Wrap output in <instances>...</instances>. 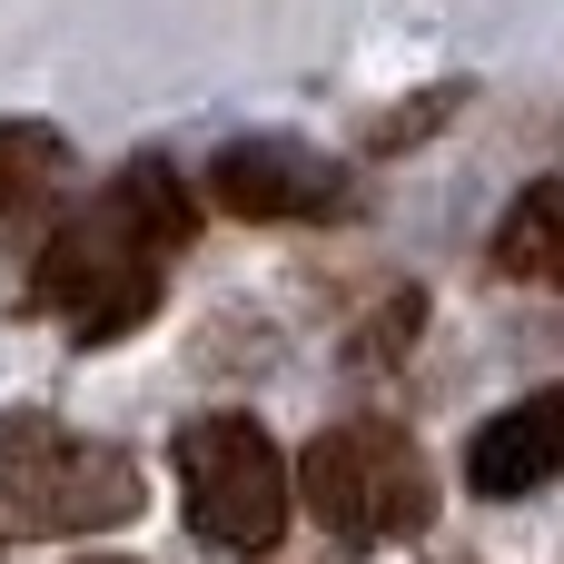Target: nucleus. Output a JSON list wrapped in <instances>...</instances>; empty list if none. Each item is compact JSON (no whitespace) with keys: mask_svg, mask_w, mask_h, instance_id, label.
I'll use <instances>...</instances> for the list:
<instances>
[{"mask_svg":"<svg viewBox=\"0 0 564 564\" xmlns=\"http://www.w3.org/2000/svg\"><path fill=\"white\" fill-rule=\"evenodd\" d=\"M555 476H564V387L516 397V406L486 416V436L466 446V486H476L486 506H516V496H535V486H555Z\"/></svg>","mask_w":564,"mask_h":564,"instance_id":"423d86ee","label":"nucleus"},{"mask_svg":"<svg viewBox=\"0 0 564 564\" xmlns=\"http://www.w3.org/2000/svg\"><path fill=\"white\" fill-rule=\"evenodd\" d=\"M188 228H198L188 178L169 159H129L79 218L50 228V248L30 268V307L59 317L79 347H119L169 297V258L188 248Z\"/></svg>","mask_w":564,"mask_h":564,"instance_id":"f257e3e1","label":"nucleus"},{"mask_svg":"<svg viewBox=\"0 0 564 564\" xmlns=\"http://www.w3.org/2000/svg\"><path fill=\"white\" fill-rule=\"evenodd\" d=\"M496 268L525 278V288H564V178H535L506 228H496Z\"/></svg>","mask_w":564,"mask_h":564,"instance_id":"0eeeda50","label":"nucleus"},{"mask_svg":"<svg viewBox=\"0 0 564 564\" xmlns=\"http://www.w3.org/2000/svg\"><path fill=\"white\" fill-rule=\"evenodd\" d=\"M139 496V456L109 436H79L59 416H0V535H99L129 525Z\"/></svg>","mask_w":564,"mask_h":564,"instance_id":"f03ea898","label":"nucleus"},{"mask_svg":"<svg viewBox=\"0 0 564 564\" xmlns=\"http://www.w3.org/2000/svg\"><path fill=\"white\" fill-rule=\"evenodd\" d=\"M208 198L228 218H337L357 188L327 149H297V139H238L208 159Z\"/></svg>","mask_w":564,"mask_h":564,"instance_id":"39448f33","label":"nucleus"},{"mask_svg":"<svg viewBox=\"0 0 564 564\" xmlns=\"http://www.w3.org/2000/svg\"><path fill=\"white\" fill-rule=\"evenodd\" d=\"M297 496H307V516H317L327 535L387 545V535H416V525L436 516V466L416 456L406 426L347 416V426H327V436L297 456Z\"/></svg>","mask_w":564,"mask_h":564,"instance_id":"7ed1b4c3","label":"nucleus"},{"mask_svg":"<svg viewBox=\"0 0 564 564\" xmlns=\"http://www.w3.org/2000/svg\"><path fill=\"white\" fill-rule=\"evenodd\" d=\"M89 564H129V555H89Z\"/></svg>","mask_w":564,"mask_h":564,"instance_id":"1a4fd4ad","label":"nucleus"},{"mask_svg":"<svg viewBox=\"0 0 564 564\" xmlns=\"http://www.w3.org/2000/svg\"><path fill=\"white\" fill-rule=\"evenodd\" d=\"M178 496H188V535L218 555H268L288 535V456L268 446L258 416H198L178 436Z\"/></svg>","mask_w":564,"mask_h":564,"instance_id":"20e7f679","label":"nucleus"},{"mask_svg":"<svg viewBox=\"0 0 564 564\" xmlns=\"http://www.w3.org/2000/svg\"><path fill=\"white\" fill-rule=\"evenodd\" d=\"M50 169H59V129H20V119H10V129H0V228L50 188Z\"/></svg>","mask_w":564,"mask_h":564,"instance_id":"6e6552de","label":"nucleus"}]
</instances>
